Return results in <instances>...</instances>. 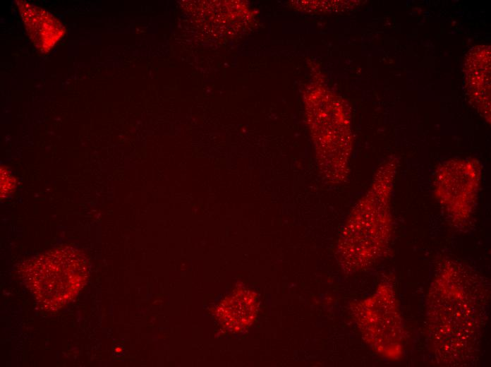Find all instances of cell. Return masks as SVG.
Returning <instances> with one entry per match:
<instances>
[{
  "label": "cell",
  "mask_w": 491,
  "mask_h": 367,
  "mask_svg": "<svg viewBox=\"0 0 491 367\" xmlns=\"http://www.w3.org/2000/svg\"><path fill=\"white\" fill-rule=\"evenodd\" d=\"M471 276L447 263L431 287L428 306L432 343L444 359H461L476 339L482 319V301Z\"/></svg>",
  "instance_id": "cell-1"
},
{
  "label": "cell",
  "mask_w": 491,
  "mask_h": 367,
  "mask_svg": "<svg viewBox=\"0 0 491 367\" xmlns=\"http://www.w3.org/2000/svg\"><path fill=\"white\" fill-rule=\"evenodd\" d=\"M396 167L390 162L376 173L341 237L340 258L346 263L370 264L387 251L392 234L391 200Z\"/></svg>",
  "instance_id": "cell-2"
},
{
  "label": "cell",
  "mask_w": 491,
  "mask_h": 367,
  "mask_svg": "<svg viewBox=\"0 0 491 367\" xmlns=\"http://www.w3.org/2000/svg\"><path fill=\"white\" fill-rule=\"evenodd\" d=\"M21 270L27 286L47 311H56L72 300L88 275L85 258L69 247L44 253L27 261Z\"/></svg>",
  "instance_id": "cell-3"
},
{
  "label": "cell",
  "mask_w": 491,
  "mask_h": 367,
  "mask_svg": "<svg viewBox=\"0 0 491 367\" xmlns=\"http://www.w3.org/2000/svg\"><path fill=\"white\" fill-rule=\"evenodd\" d=\"M480 183V167L471 160H449L436 171L434 193L454 225L463 227L473 216Z\"/></svg>",
  "instance_id": "cell-4"
},
{
  "label": "cell",
  "mask_w": 491,
  "mask_h": 367,
  "mask_svg": "<svg viewBox=\"0 0 491 367\" xmlns=\"http://www.w3.org/2000/svg\"><path fill=\"white\" fill-rule=\"evenodd\" d=\"M375 296L368 325L372 342L386 357L397 359L402 352L404 329L394 291L391 287L382 286Z\"/></svg>",
  "instance_id": "cell-5"
},
{
  "label": "cell",
  "mask_w": 491,
  "mask_h": 367,
  "mask_svg": "<svg viewBox=\"0 0 491 367\" xmlns=\"http://www.w3.org/2000/svg\"><path fill=\"white\" fill-rule=\"evenodd\" d=\"M15 2L34 46L41 53L49 52L65 35L63 24L42 8L22 0Z\"/></svg>",
  "instance_id": "cell-6"
}]
</instances>
